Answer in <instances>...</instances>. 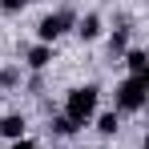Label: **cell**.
Returning <instances> with one entry per match:
<instances>
[{"instance_id": "5b68a950", "label": "cell", "mask_w": 149, "mask_h": 149, "mask_svg": "<svg viewBox=\"0 0 149 149\" xmlns=\"http://www.w3.org/2000/svg\"><path fill=\"white\" fill-rule=\"evenodd\" d=\"M77 36H81V40H97V36H101V16H97V12L77 16Z\"/></svg>"}, {"instance_id": "8992f818", "label": "cell", "mask_w": 149, "mask_h": 149, "mask_svg": "<svg viewBox=\"0 0 149 149\" xmlns=\"http://www.w3.org/2000/svg\"><path fill=\"white\" fill-rule=\"evenodd\" d=\"M125 65H129V77L149 73V52L145 49H125Z\"/></svg>"}, {"instance_id": "52a82bcc", "label": "cell", "mask_w": 149, "mask_h": 149, "mask_svg": "<svg viewBox=\"0 0 149 149\" xmlns=\"http://www.w3.org/2000/svg\"><path fill=\"white\" fill-rule=\"evenodd\" d=\"M0 133H4L8 141H20V137H24V117H20V113H8V117H0Z\"/></svg>"}, {"instance_id": "7c38bea8", "label": "cell", "mask_w": 149, "mask_h": 149, "mask_svg": "<svg viewBox=\"0 0 149 149\" xmlns=\"http://www.w3.org/2000/svg\"><path fill=\"white\" fill-rule=\"evenodd\" d=\"M24 4H28V0H0V8H4V12H20Z\"/></svg>"}, {"instance_id": "8fae6325", "label": "cell", "mask_w": 149, "mask_h": 149, "mask_svg": "<svg viewBox=\"0 0 149 149\" xmlns=\"http://www.w3.org/2000/svg\"><path fill=\"white\" fill-rule=\"evenodd\" d=\"M16 85H20V69H16V65L0 69V89H16Z\"/></svg>"}, {"instance_id": "9c48e42d", "label": "cell", "mask_w": 149, "mask_h": 149, "mask_svg": "<svg viewBox=\"0 0 149 149\" xmlns=\"http://www.w3.org/2000/svg\"><path fill=\"white\" fill-rule=\"evenodd\" d=\"M109 49H113V56L129 49V24H117L113 32H109Z\"/></svg>"}, {"instance_id": "7a4b0ae2", "label": "cell", "mask_w": 149, "mask_h": 149, "mask_svg": "<svg viewBox=\"0 0 149 149\" xmlns=\"http://www.w3.org/2000/svg\"><path fill=\"white\" fill-rule=\"evenodd\" d=\"M149 97V73L141 77H125L117 85V113H141Z\"/></svg>"}, {"instance_id": "30bf717a", "label": "cell", "mask_w": 149, "mask_h": 149, "mask_svg": "<svg viewBox=\"0 0 149 149\" xmlns=\"http://www.w3.org/2000/svg\"><path fill=\"white\" fill-rule=\"evenodd\" d=\"M49 129H52V133H56V137H73V133H77V125L69 121L65 113H56V117H52V121H49Z\"/></svg>"}, {"instance_id": "277c9868", "label": "cell", "mask_w": 149, "mask_h": 149, "mask_svg": "<svg viewBox=\"0 0 149 149\" xmlns=\"http://www.w3.org/2000/svg\"><path fill=\"white\" fill-rule=\"evenodd\" d=\"M49 61H52V45H40V40L24 52V65H28V69H36V73H40V69H49Z\"/></svg>"}, {"instance_id": "3957f363", "label": "cell", "mask_w": 149, "mask_h": 149, "mask_svg": "<svg viewBox=\"0 0 149 149\" xmlns=\"http://www.w3.org/2000/svg\"><path fill=\"white\" fill-rule=\"evenodd\" d=\"M69 24H77V12H69V8H65V12H49V16H40V24H36L40 45H52V40H56Z\"/></svg>"}, {"instance_id": "4fadbf2b", "label": "cell", "mask_w": 149, "mask_h": 149, "mask_svg": "<svg viewBox=\"0 0 149 149\" xmlns=\"http://www.w3.org/2000/svg\"><path fill=\"white\" fill-rule=\"evenodd\" d=\"M12 149H36V145H32V141H24V137H20V141H12Z\"/></svg>"}, {"instance_id": "6da1fadb", "label": "cell", "mask_w": 149, "mask_h": 149, "mask_svg": "<svg viewBox=\"0 0 149 149\" xmlns=\"http://www.w3.org/2000/svg\"><path fill=\"white\" fill-rule=\"evenodd\" d=\"M97 97H101L97 85H81V89H73V93L65 97V117H69L77 129L89 125L93 117H97Z\"/></svg>"}, {"instance_id": "ba28073f", "label": "cell", "mask_w": 149, "mask_h": 149, "mask_svg": "<svg viewBox=\"0 0 149 149\" xmlns=\"http://www.w3.org/2000/svg\"><path fill=\"white\" fill-rule=\"evenodd\" d=\"M97 129H101V137H113V133L121 129V113H117V109L101 113V117H97Z\"/></svg>"}]
</instances>
